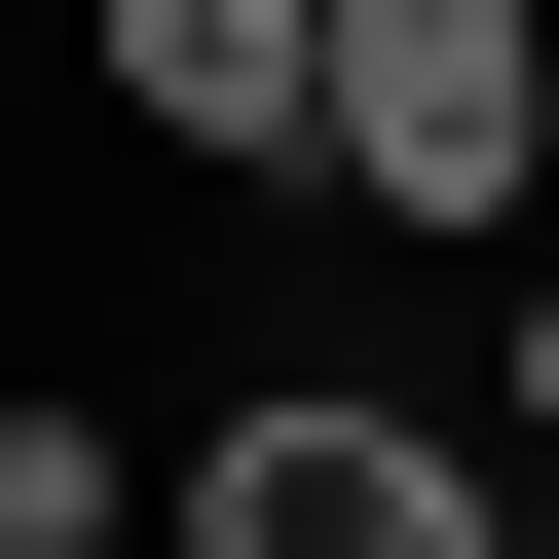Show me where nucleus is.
I'll return each instance as SVG.
<instances>
[{
  "label": "nucleus",
  "mask_w": 559,
  "mask_h": 559,
  "mask_svg": "<svg viewBox=\"0 0 559 559\" xmlns=\"http://www.w3.org/2000/svg\"><path fill=\"white\" fill-rule=\"evenodd\" d=\"M150 559H522V485L448 411H373V373H224L150 448Z\"/></svg>",
  "instance_id": "nucleus-1"
},
{
  "label": "nucleus",
  "mask_w": 559,
  "mask_h": 559,
  "mask_svg": "<svg viewBox=\"0 0 559 559\" xmlns=\"http://www.w3.org/2000/svg\"><path fill=\"white\" fill-rule=\"evenodd\" d=\"M559 187V0H336V224H522Z\"/></svg>",
  "instance_id": "nucleus-2"
},
{
  "label": "nucleus",
  "mask_w": 559,
  "mask_h": 559,
  "mask_svg": "<svg viewBox=\"0 0 559 559\" xmlns=\"http://www.w3.org/2000/svg\"><path fill=\"white\" fill-rule=\"evenodd\" d=\"M75 75L187 187H336V0H75Z\"/></svg>",
  "instance_id": "nucleus-3"
},
{
  "label": "nucleus",
  "mask_w": 559,
  "mask_h": 559,
  "mask_svg": "<svg viewBox=\"0 0 559 559\" xmlns=\"http://www.w3.org/2000/svg\"><path fill=\"white\" fill-rule=\"evenodd\" d=\"M0 559H150V411L112 373H0Z\"/></svg>",
  "instance_id": "nucleus-4"
},
{
  "label": "nucleus",
  "mask_w": 559,
  "mask_h": 559,
  "mask_svg": "<svg viewBox=\"0 0 559 559\" xmlns=\"http://www.w3.org/2000/svg\"><path fill=\"white\" fill-rule=\"evenodd\" d=\"M522 448H559V261H522Z\"/></svg>",
  "instance_id": "nucleus-5"
}]
</instances>
